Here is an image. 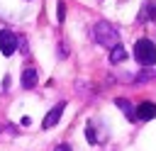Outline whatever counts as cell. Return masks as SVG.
<instances>
[{
	"instance_id": "cell-10",
	"label": "cell",
	"mask_w": 156,
	"mask_h": 151,
	"mask_svg": "<svg viewBox=\"0 0 156 151\" xmlns=\"http://www.w3.org/2000/svg\"><path fill=\"white\" fill-rule=\"evenodd\" d=\"M154 78H156V71H141L134 78V83H144V80H154Z\"/></svg>"
},
{
	"instance_id": "cell-7",
	"label": "cell",
	"mask_w": 156,
	"mask_h": 151,
	"mask_svg": "<svg viewBox=\"0 0 156 151\" xmlns=\"http://www.w3.org/2000/svg\"><path fill=\"white\" fill-rule=\"evenodd\" d=\"M124 56H127V49H124L122 44L112 46V51H110V61H112V63H122V61H124Z\"/></svg>"
},
{
	"instance_id": "cell-8",
	"label": "cell",
	"mask_w": 156,
	"mask_h": 151,
	"mask_svg": "<svg viewBox=\"0 0 156 151\" xmlns=\"http://www.w3.org/2000/svg\"><path fill=\"white\" fill-rule=\"evenodd\" d=\"M115 105H117V107H119V110H122L127 117H132V119H134V107H132V102H129V100H124V97H117V100H115Z\"/></svg>"
},
{
	"instance_id": "cell-5",
	"label": "cell",
	"mask_w": 156,
	"mask_h": 151,
	"mask_svg": "<svg viewBox=\"0 0 156 151\" xmlns=\"http://www.w3.org/2000/svg\"><path fill=\"white\" fill-rule=\"evenodd\" d=\"M154 117H156V105H154V102H144V105H139V107L134 110V119L149 122V119H154Z\"/></svg>"
},
{
	"instance_id": "cell-4",
	"label": "cell",
	"mask_w": 156,
	"mask_h": 151,
	"mask_svg": "<svg viewBox=\"0 0 156 151\" xmlns=\"http://www.w3.org/2000/svg\"><path fill=\"white\" fill-rule=\"evenodd\" d=\"M63 110H66V102H58V105H54L51 110H49V114L44 117V122H41V127L44 129H49V127H54L58 119H61V114H63Z\"/></svg>"
},
{
	"instance_id": "cell-9",
	"label": "cell",
	"mask_w": 156,
	"mask_h": 151,
	"mask_svg": "<svg viewBox=\"0 0 156 151\" xmlns=\"http://www.w3.org/2000/svg\"><path fill=\"white\" fill-rule=\"evenodd\" d=\"M139 19H154V22H156V2H154V0L144 5V10H141V17H139Z\"/></svg>"
},
{
	"instance_id": "cell-2",
	"label": "cell",
	"mask_w": 156,
	"mask_h": 151,
	"mask_svg": "<svg viewBox=\"0 0 156 151\" xmlns=\"http://www.w3.org/2000/svg\"><path fill=\"white\" fill-rule=\"evenodd\" d=\"M134 58L141 66H154L156 63V46L151 39H139L134 44Z\"/></svg>"
},
{
	"instance_id": "cell-13",
	"label": "cell",
	"mask_w": 156,
	"mask_h": 151,
	"mask_svg": "<svg viewBox=\"0 0 156 151\" xmlns=\"http://www.w3.org/2000/svg\"><path fill=\"white\" fill-rule=\"evenodd\" d=\"M27 2H29V0H27Z\"/></svg>"
},
{
	"instance_id": "cell-3",
	"label": "cell",
	"mask_w": 156,
	"mask_h": 151,
	"mask_svg": "<svg viewBox=\"0 0 156 151\" xmlns=\"http://www.w3.org/2000/svg\"><path fill=\"white\" fill-rule=\"evenodd\" d=\"M17 44H20L17 34H12V32H7V29L0 32V51H2V56H12V54L17 51Z\"/></svg>"
},
{
	"instance_id": "cell-1",
	"label": "cell",
	"mask_w": 156,
	"mask_h": 151,
	"mask_svg": "<svg viewBox=\"0 0 156 151\" xmlns=\"http://www.w3.org/2000/svg\"><path fill=\"white\" fill-rule=\"evenodd\" d=\"M93 37H95V41H98V44L110 46V49L119 44V32H117L110 22H105V19H102V22H98V24L93 27Z\"/></svg>"
},
{
	"instance_id": "cell-11",
	"label": "cell",
	"mask_w": 156,
	"mask_h": 151,
	"mask_svg": "<svg viewBox=\"0 0 156 151\" xmlns=\"http://www.w3.org/2000/svg\"><path fill=\"white\" fill-rule=\"evenodd\" d=\"M63 17H66V7L63 2H58V22H63Z\"/></svg>"
},
{
	"instance_id": "cell-12",
	"label": "cell",
	"mask_w": 156,
	"mask_h": 151,
	"mask_svg": "<svg viewBox=\"0 0 156 151\" xmlns=\"http://www.w3.org/2000/svg\"><path fill=\"white\" fill-rule=\"evenodd\" d=\"M54 151H73V149H71V146H68V144H58V146H56V149H54Z\"/></svg>"
},
{
	"instance_id": "cell-6",
	"label": "cell",
	"mask_w": 156,
	"mask_h": 151,
	"mask_svg": "<svg viewBox=\"0 0 156 151\" xmlns=\"http://www.w3.org/2000/svg\"><path fill=\"white\" fill-rule=\"evenodd\" d=\"M37 80H39V76H37V71L34 68H24L22 71V88H34L37 85Z\"/></svg>"
}]
</instances>
